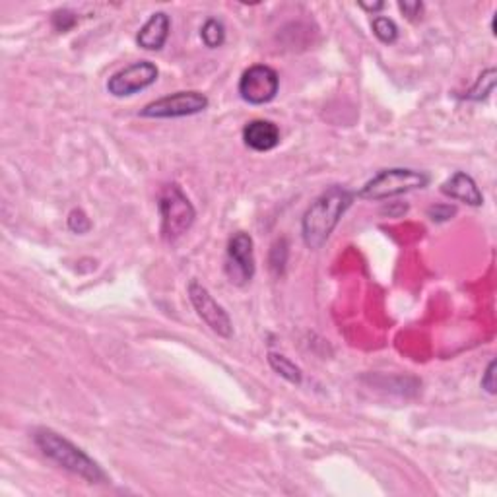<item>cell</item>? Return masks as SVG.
Returning <instances> with one entry per match:
<instances>
[{
	"mask_svg": "<svg viewBox=\"0 0 497 497\" xmlns=\"http://www.w3.org/2000/svg\"><path fill=\"white\" fill-rule=\"evenodd\" d=\"M188 300L210 331H214L221 338H231L234 325H231L228 311L212 298V293L203 284H198L196 280L188 284Z\"/></svg>",
	"mask_w": 497,
	"mask_h": 497,
	"instance_id": "9c48e42d",
	"label": "cell"
},
{
	"mask_svg": "<svg viewBox=\"0 0 497 497\" xmlns=\"http://www.w3.org/2000/svg\"><path fill=\"white\" fill-rule=\"evenodd\" d=\"M269 364H270V367L274 369V372H277L282 379L288 381V383L301 385L303 373H301V369L292 362V359H288V357L282 356V354L270 352L269 354Z\"/></svg>",
	"mask_w": 497,
	"mask_h": 497,
	"instance_id": "4fadbf2b",
	"label": "cell"
},
{
	"mask_svg": "<svg viewBox=\"0 0 497 497\" xmlns=\"http://www.w3.org/2000/svg\"><path fill=\"white\" fill-rule=\"evenodd\" d=\"M169 31H172V18L165 12H156L140 28L136 44L144 51H160L167 44Z\"/></svg>",
	"mask_w": 497,
	"mask_h": 497,
	"instance_id": "7c38bea8",
	"label": "cell"
},
{
	"mask_svg": "<svg viewBox=\"0 0 497 497\" xmlns=\"http://www.w3.org/2000/svg\"><path fill=\"white\" fill-rule=\"evenodd\" d=\"M157 74H160L157 67L150 60L132 62V65L115 72L108 80V92L113 98H131V95L154 86Z\"/></svg>",
	"mask_w": 497,
	"mask_h": 497,
	"instance_id": "ba28073f",
	"label": "cell"
},
{
	"mask_svg": "<svg viewBox=\"0 0 497 497\" xmlns=\"http://www.w3.org/2000/svg\"><path fill=\"white\" fill-rule=\"evenodd\" d=\"M441 193L469 206L484 204L482 190L478 188V185H476L474 179L464 172H454L447 181L441 185Z\"/></svg>",
	"mask_w": 497,
	"mask_h": 497,
	"instance_id": "8fae6325",
	"label": "cell"
},
{
	"mask_svg": "<svg viewBox=\"0 0 497 497\" xmlns=\"http://www.w3.org/2000/svg\"><path fill=\"white\" fill-rule=\"evenodd\" d=\"M157 210H160L162 218V237L172 243L183 237L193 228L196 220V210L193 203L183 193V188L175 183L164 188L160 203H157Z\"/></svg>",
	"mask_w": 497,
	"mask_h": 497,
	"instance_id": "3957f363",
	"label": "cell"
},
{
	"mask_svg": "<svg viewBox=\"0 0 497 497\" xmlns=\"http://www.w3.org/2000/svg\"><path fill=\"white\" fill-rule=\"evenodd\" d=\"M372 29H373V36L381 41V44H385V45H393L395 41L398 39V28L390 18L375 16L373 22H372Z\"/></svg>",
	"mask_w": 497,
	"mask_h": 497,
	"instance_id": "2e32d148",
	"label": "cell"
},
{
	"mask_svg": "<svg viewBox=\"0 0 497 497\" xmlns=\"http://www.w3.org/2000/svg\"><path fill=\"white\" fill-rule=\"evenodd\" d=\"M92 228L90 218L82 212V210H72L68 214V229L74 231V234H88Z\"/></svg>",
	"mask_w": 497,
	"mask_h": 497,
	"instance_id": "ac0fdd59",
	"label": "cell"
},
{
	"mask_svg": "<svg viewBox=\"0 0 497 497\" xmlns=\"http://www.w3.org/2000/svg\"><path fill=\"white\" fill-rule=\"evenodd\" d=\"M280 90L278 72L267 65H255L241 74L239 95L249 105H267Z\"/></svg>",
	"mask_w": 497,
	"mask_h": 497,
	"instance_id": "8992f818",
	"label": "cell"
},
{
	"mask_svg": "<svg viewBox=\"0 0 497 497\" xmlns=\"http://www.w3.org/2000/svg\"><path fill=\"white\" fill-rule=\"evenodd\" d=\"M74 24H76V16L70 10H57L52 14V26H55L57 31H68Z\"/></svg>",
	"mask_w": 497,
	"mask_h": 497,
	"instance_id": "d6986e66",
	"label": "cell"
},
{
	"mask_svg": "<svg viewBox=\"0 0 497 497\" xmlns=\"http://www.w3.org/2000/svg\"><path fill=\"white\" fill-rule=\"evenodd\" d=\"M482 389L488 395H495V359H492L488 367H485V372L482 375Z\"/></svg>",
	"mask_w": 497,
	"mask_h": 497,
	"instance_id": "44dd1931",
	"label": "cell"
},
{
	"mask_svg": "<svg viewBox=\"0 0 497 497\" xmlns=\"http://www.w3.org/2000/svg\"><path fill=\"white\" fill-rule=\"evenodd\" d=\"M200 37H203L204 45L208 49H218L224 45V41H226V28L220 22V20L210 18L204 22L203 29H200Z\"/></svg>",
	"mask_w": 497,
	"mask_h": 497,
	"instance_id": "9a60e30c",
	"label": "cell"
},
{
	"mask_svg": "<svg viewBox=\"0 0 497 497\" xmlns=\"http://www.w3.org/2000/svg\"><path fill=\"white\" fill-rule=\"evenodd\" d=\"M354 198L356 193L341 185H333L317 196L311 206L305 210L301 220V236L305 245L309 249H321L333 236L346 210L352 206Z\"/></svg>",
	"mask_w": 497,
	"mask_h": 497,
	"instance_id": "6da1fadb",
	"label": "cell"
},
{
	"mask_svg": "<svg viewBox=\"0 0 497 497\" xmlns=\"http://www.w3.org/2000/svg\"><path fill=\"white\" fill-rule=\"evenodd\" d=\"M454 214V208L451 206H436V208H429V216L431 220H437V221H445Z\"/></svg>",
	"mask_w": 497,
	"mask_h": 497,
	"instance_id": "7402d4cb",
	"label": "cell"
},
{
	"mask_svg": "<svg viewBox=\"0 0 497 497\" xmlns=\"http://www.w3.org/2000/svg\"><path fill=\"white\" fill-rule=\"evenodd\" d=\"M428 183L429 177L424 172H416V169H383L373 179H369L356 196L364 200H385L410 193V190L424 188Z\"/></svg>",
	"mask_w": 497,
	"mask_h": 497,
	"instance_id": "277c9868",
	"label": "cell"
},
{
	"mask_svg": "<svg viewBox=\"0 0 497 497\" xmlns=\"http://www.w3.org/2000/svg\"><path fill=\"white\" fill-rule=\"evenodd\" d=\"M398 8L410 22H416V20L421 18V12H424V4L421 3H398Z\"/></svg>",
	"mask_w": 497,
	"mask_h": 497,
	"instance_id": "ffe728a7",
	"label": "cell"
},
{
	"mask_svg": "<svg viewBox=\"0 0 497 497\" xmlns=\"http://www.w3.org/2000/svg\"><path fill=\"white\" fill-rule=\"evenodd\" d=\"M34 443L45 457L57 467L68 470L88 484H108L109 478L105 470L95 462L86 451L74 445L65 436L51 428H37L34 431Z\"/></svg>",
	"mask_w": 497,
	"mask_h": 497,
	"instance_id": "7a4b0ae2",
	"label": "cell"
},
{
	"mask_svg": "<svg viewBox=\"0 0 497 497\" xmlns=\"http://www.w3.org/2000/svg\"><path fill=\"white\" fill-rule=\"evenodd\" d=\"M208 98L200 92H177L144 105L140 117L146 119H181L203 113L208 108Z\"/></svg>",
	"mask_w": 497,
	"mask_h": 497,
	"instance_id": "5b68a950",
	"label": "cell"
},
{
	"mask_svg": "<svg viewBox=\"0 0 497 497\" xmlns=\"http://www.w3.org/2000/svg\"><path fill=\"white\" fill-rule=\"evenodd\" d=\"M243 142L255 152H270L280 144V129L277 123L255 119L243 126Z\"/></svg>",
	"mask_w": 497,
	"mask_h": 497,
	"instance_id": "30bf717a",
	"label": "cell"
},
{
	"mask_svg": "<svg viewBox=\"0 0 497 497\" xmlns=\"http://www.w3.org/2000/svg\"><path fill=\"white\" fill-rule=\"evenodd\" d=\"M288 255H290L288 241L280 239L274 243L272 251H270V269L277 274H282L285 269V262H288Z\"/></svg>",
	"mask_w": 497,
	"mask_h": 497,
	"instance_id": "e0dca14e",
	"label": "cell"
},
{
	"mask_svg": "<svg viewBox=\"0 0 497 497\" xmlns=\"http://www.w3.org/2000/svg\"><path fill=\"white\" fill-rule=\"evenodd\" d=\"M359 6H362L364 10H367V12H372V14H375V12H381V10H383V8H385V4H383V3H377V4H365V3H362V4H359Z\"/></svg>",
	"mask_w": 497,
	"mask_h": 497,
	"instance_id": "603a6c76",
	"label": "cell"
},
{
	"mask_svg": "<svg viewBox=\"0 0 497 497\" xmlns=\"http://www.w3.org/2000/svg\"><path fill=\"white\" fill-rule=\"evenodd\" d=\"M226 277L236 285H247L255 277V249L253 237L245 231H237L228 241Z\"/></svg>",
	"mask_w": 497,
	"mask_h": 497,
	"instance_id": "52a82bcc",
	"label": "cell"
},
{
	"mask_svg": "<svg viewBox=\"0 0 497 497\" xmlns=\"http://www.w3.org/2000/svg\"><path fill=\"white\" fill-rule=\"evenodd\" d=\"M495 76H497V72L495 68H488V70H484L478 80H476L474 86L467 92V95H464L462 100H469V101H482L488 98V95L493 92L495 88Z\"/></svg>",
	"mask_w": 497,
	"mask_h": 497,
	"instance_id": "5bb4252c",
	"label": "cell"
}]
</instances>
